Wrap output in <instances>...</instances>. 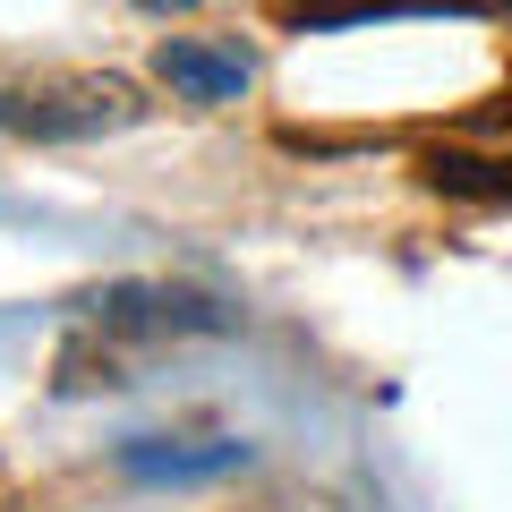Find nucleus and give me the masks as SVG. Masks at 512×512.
Masks as SVG:
<instances>
[{
  "label": "nucleus",
  "mask_w": 512,
  "mask_h": 512,
  "mask_svg": "<svg viewBox=\"0 0 512 512\" xmlns=\"http://www.w3.org/2000/svg\"><path fill=\"white\" fill-rule=\"evenodd\" d=\"M146 120V94L128 77H52V86H0V137L26 146H94Z\"/></svg>",
  "instance_id": "obj_1"
},
{
  "label": "nucleus",
  "mask_w": 512,
  "mask_h": 512,
  "mask_svg": "<svg viewBox=\"0 0 512 512\" xmlns=\"http://www.w3.org/2000/svg\"><path fill=\"white\" fill-rule=\"evenodd\" d=\"M111 461L137 487H214V478L256 470V444L248 436H128Z\"/></svg>",
  "instance_id": "obj_2"
},
{
  "label": "nucleus",
  "mask_w": 512,
  "mask_h": 512,
  "mask_svg": "<svg viewBox=\"0 0 512 512\" xmlns=\"http://www.w3.org/2000/svg\"><path fill=\"white\" fill-rule=\"evenodd\" d=\"M86 316L103 333H222L231 325V308H214L197 291H171V282H111V291L86 299Z\"/></svg>",
  "instance_id": "obj_3"
},
{
  "label": "nucleus",
  "mask_w": 512,
  "mask_h": 512,
  "mask_svg": "<svg viewBox=\"0 0 512 512\" xmlns=\"http://www.w3.org/2000/svg\"><path fill=\"white\" fill-rule=\"evenodd\" d=\"M154 77H163L180 103H239L256 86V60L239 43H197V35H163L154 43Z\"/></svg>",
  "instance_id": "obj_4"
},
{
  "label": "nucleus",
  "mask_w": 512,
  "mask_h": 512,
  "mask_svg": "<svg viewBox=\"0 0 512 512\" xmlns=\"http://www.w3.org/2000/svg\"><path fill=\"white\" fill-rule=\"evenodd\" d=\"M128 9H146V18H188V9H205V0H128Z\"/></svg>",
  "instance_id": "obj_5"
}]
</instances>
